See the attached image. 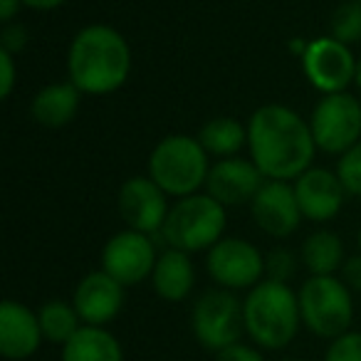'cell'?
<instances>
[{
    "label": "cell",
    "instance_id": "cell-1",
    "mask_svg": "<svg viewBox=\"0 0 361 361\" xmlns=\"http://www.w3.org/2000/svg\"><path fill=\"white\" fill-rule=\"evenodd\" d=\"M247 149L252 164L267 180H297L317 154L310 119L285 104H265L247 121Z\"/></svg>",
    "mask_w": 361,
    "mask_h": 361
},
{
    "label": "cell",
    "instance_id": "cell-2",
    "mask_svg": "<svg viewBox=\"0 0 361 361\" xmlns=\"http://www.w3.org/2000/svg\"><path fill=\"white\" fill-rule=\"evenodd\" d=\"M129 72V42L111 25H87L72 37L67 50V75L82 94H111L124 87Z\"/></svg>",
    "mask_w": 361,
    "mask_h": 361
},
{
    "label": "cell",
    "instance_id": "cell-3",
    "mask_svg": "<svg viewBox=\"0 0 361 361\" xmlns=\"http://www.w3.org/2000/svg\"><path fill=\"white\" fill-rule=\"evenodd\" d=\"M247 341L262 351H285L302 329L300 300L292 285L262 280L243 297Z\"/></svg>",
    "mask_w": 361,
    "mask_h": 361
},
{
    "label": "cell",
    "instance_id": "cell-4",
    "mask_svg": "<svg viewBox=\"0 0 361 361\" xmlns=\"http://www.w3.org/2000/svg\"><path fill=\"white\" fill-rule=\"evenodd\" d=\"M208 154L196 136L171 134L149 154V178L166 196L186 198L198 193L208 180Z\"/></svg>",
    "mask_w": 361,
    "mask_h": 361
},
{
    "label": "cell",
    "instance_id": "cell-5",
    "mask_svg": "<svg viewBox=\"0 0 361 361\" xmlns=\"http://www.w3.org/2000/svg\"><path fill=\"white\" fill-rule=\"evenodd\" d=\"M226 226V206L208 193H193V196L178 198L171 206L159 235L166 247H176L191 255V252L211 250L223 238Z\"/></svg>",
    "mask_w": 361,
    "mask_h": 361
},
{
    "label": "cell",
    "instance_id": "cell-6",
    "mask_svg": "<svg viewBox=\"0 0 361 361\" xmlns=\"http://www.w3.org/2000/svg\"><path fill=\"white\" fill-rule=\"evenodd\" d=\"M302 326L324 341L354 324V292L336 275H310L297 290Z\"/></svg>",
    "mask_w": 361,
    "mask_h": 361
},
{
    "label": "cell",
    "instance_id": "cell-7",
    "mask_svg": "<svg viewBox=\"0 0 361 361\" xmlns=\"http://www.w3.org/2000/svg\"><path fill=\"white\" fill-rule=\"evenodd\" d=\"M191 334L211 354L238 344L245 336L243 300L238 292L211 287L193 300L191 307Z\"/></svg>",
    "mask_w": 361,
    "mask_h": 361
},
{
    "label": "cell",
    "instance_id": "cell-8",
    "mask_svg": "<svg viewBox=\"0 0 361 361\" xmlns=\"http://www.w3.org/2000/svg\"><path fill=\"white\" fill-rule=\"evenodd\" d=\"M310 129L319 151L346 154L361 141V102L349 92L324 94L312 109Z\"/></svg>",
    "mask_w": 361,
    "mask_h": 361
},
{
    "label": "cell",
    "instance_id": "cell-9",
    "mask_svg": "<svg viewBox=\"0 0 361 361\" xmlns=\"http://www.w3.org/2000/svg\"><path fill=\"white\" fill-rule=\"evenodd\" d=\"M206 270L216 287L250 292L265 280V255L245 238H221L208 250Z\"/></svg>",
    "mask_w": 361,
    "mask_h": 361
},
{
    "label": "cell",
    "instance_id": "cell-10",
    "mask_svg": "<svg viewBox=\"0 0 361 361\" xmlns=\"http://www.w3.org/2000/svg\"><path fill=\"white\" fill-rule=\"evenodd\" d=\"M156 260H159V252H156L154 238L129 228L111 235L102 250V270L124 287L151 280Z\"/></svg>",
    "mask_w": 361,
    "mask_h": 361
},
{
    "label": "cell",
    "instance_id": "cell-11",
    "mask_svg": "<svg viewBox=\"0 0 361 361\" xmlns=\"http://www.w3.org/2000/svg\"><path fill=\"white\" fill-rule=\"evenodd\" d=\"M356 57L349 45H341L331 35L310 40V47L302 55L305 77L322 94H339L356 77Z\"/></svg>",
    "mask_w": 361,
    "mask_h": 361
},
{
    "label": "cell",
    "instance_id": "cell-12",
    "mask_svg": "<svg viewBox=\"0 0 361 361\" xmlns=\"http://www.w3.org/2000/svg\"><path fill=\"white\" fill-rule=\"evenodd\" d=\"M116 208H119L121 221L129 231H139L146 235H159L161 228L169 216V201L166 193L159 188V183L149 176H131L121 183L119 196H116Z\"/></svg>",
    "mask_w": 361,
    "mask_h": 361
},
{
    "label": "cell",
    "instance_id": "cell-13",
    "mask_svg": "<svg viewBox=\"0 0 361 361\" xmlns=\"http://www.w3.org/2000/svg\"><path fill=\"white\" fill-rule=\"evenodd\" d=\"M124 290L121 282H116L104 270H92L77 282L72 292V305L80 314L82 324L106 326L121 314L124 310Z\"/></svg>",
    "mask_w": 361,
    "mask_h": 361
},
{
    "label": "cell",
    "instance_id": "cell-14",
    "mask_svg": "<svg viewBox=\"0 0 361 361\" xmlns=\"http://www.w3.org/2000/svg\"><path fill=\"white\" fill-rule=\"evenodd\" d=\"M250 213L255 226L270 238H290L302 223L295 186L287 180H265L252 198Z\"/></svg>",
    "mask_w": 361,
    "mask_h": 361
},
{
    "label": "cell",
    "instance_id": "cell-15",
    "mask_svg": "<svg viewBox=\"0 0 361 361\" xmlns=\"http://www.w3.org/2000/svg\"><path fill=\"white\" fill-rule=\"evenodd\" d=\"M265 180L267 178L252 164V159H240V156L218 159L208 171L206 193L226 208L245 206V203H252V198L257 196Z\"/></svg>",
    "mask_w": 361,
    "mask_h": 361
},
{
    "label": "cell",
    "instance_id": "cell-16",
    "mask_svg": "<svg viewBox=\"0 0 361 361\" xmlns=\"http://www.w3.org/2000/svg\"><path fill=\"white\" fill-rule=\"evenodd\" d=\"M292 186H295L302 218L312 223H326L336 218V213L344 206V198L349 196L336 171L319 169V166L307 169Z\"/></svg>",
    "mask_w": 361,
    "mask_h": 361
},
{
    "label": "cell",
    "instance_id": "cell-17",
    "mask_svg": "<svg viewBox=\"0 0 361 361\" xmlns=\"http://www.w3.org/2000/svg\"><path fill=\"white\" fill-rule=\"evenodd\" d=\"M42 326L37 310L18 300H3L0 305V356L6 361H27L40 351Z\"/></svg>",
    "mask_w": 361,
    "mask_h": 361
},
{
    "label": "cell",
    "instance_id": "cell-18",
    "mask_svg": "<svg viewBox=\"0 0 361 361\" xmlns=\"http://www.w3.org/2000/svg\"><path fill=\"white\" fill-rule=\"evenodd\" d=\"M151 287L164 302L178 305L186 302L196 290V267L188 252L166 247L159 252V260L151 272Z\"/></svg>",
    "mask_w": 361,
    "mask_h": 361
},
{
    "label": "cell",
    "instance_id": "cell-19",
    "mask_svg": "<svg viewBox=\"0 0 361 361\" xmlns=\"http://www.w3.org/2000/svg\"><path fill=\"white\" fill-rule=\"evenodd\" d=\"M82 92L67 82H55V85H47L32 97L30 102V116L37 124L47 126V129H60L67 126L75 119L77 109H80Z\"/></svg>",
    "mask_w": 361,
    "mask_h": 361
},
{
    "label": "cell",
    "instance_id": "cell-20",
    "mask_svg": "<svg viewBox=\"0 0 361 361\" xmlns=\"http://www.w3.org/2000/svg\"><path fill=\"white\" fill-rule=\"evenodd\" d=\"M60 361H124V346L106 326L82 324V329L60 346Z\"/></svg>",
    "mask_w": 361,
    "mask_h": 361
},
{
    "label": "cell",
    "instance_id": "cell-21",
    "mask_svg": "<svg viewBox=\"0 0 361 361\" xmlns=\"http://www.w3.org/2000/svg\"><path fill=\"white\" fill-rule=\"evenodd\" d=\"M344 260V243L331 231L312 233L300 247V262L310 275H336Z\"/></svg>",
    "mask_w": 361,
    "mask_h": 361
},
{
    "label": "cell",
    "instance_id": "cell-22",
    "mask_svg": "<svg viewBox=\"0 0 361 361\" xmlns=\"http://www.w3.org/2000/svg\"><path fill=\"white\" fill-rule=\"evenodd\" d=\"M208 156L216 159H233L240 154L243 146H247V126H243L233 116H213L211 121L201 126L196 136Z\"/></svg>",
    "mask_w": 361,
    "mask_h": 361
},
{
    "label": "cell",
    "instance_id": "cell-23",
    "mask_svg": "<svg viewBox=\"0 0 361 361\" xmlns=\"http://www.w3.org/2000/svg\"><path fill=\"white\" fill-rule=\"evenodd\" d=\"M37 319H40L45 341L57 346H65L82 329V319L72 300H47L37 310Z\"/></svg>",
    "mask_w": 361,
    "mask_h": 361
},
{
    "label": "cell",
    "instance_id": "cell-24",
    "mask_svg": "<svg viewBox=\"0 0 361 361\" xmlns=\"http://www.w3.org/2000/svg\"><path fill=\"white\" fill-rule=\"evenodd\" d=\"M329 35L339 40L341 45H356L361 42V3L359 0H346L331 13Z\"/></svg>",
    "mask_w": 361,
    "mask_h": 361
},
{
    "label": "cell",
    "instance_id": "cell-25",
    "mask_svg": "<svg viewBox=\"0 0 361 361\" xmlns=\"http://www.w3.org/2000/svg\"><path fill=\"white\" fill-rule=\"evenodd\" d=\"M295 272H297V255L290 247H272L270 252H265V280L290 285Z\"/></svg>",
    "mask_w": 361,
    "mask_h": 361
},
{
    "label": "cell",
    "instance_id": "cell-26",
    "mask_svg": "<svg viewBox=\"0 0 361 361\" xmlns=\"http://www.w3.org/2000/svg\"><path fill=\"white\" fill-rule=\"evenodd\" d=\"M336 176L344 183L349 196L361 198V141L356 146H351L346 154L339 156V161H336Z\"/></svg>",
    "mask_w": 361,
    "mask_h": 361
},
{
    "label": "cell",
    "instance_id": "cell-27",
    "mask_svg": "<svg viewBox=\"0 0 361 361\" xmlns=\"http://www.w3.org/2000/svg\"><path fill=\"white\" fill-rule=\"evenodd\" d=\"M322 361H361V331L349 329L336 339L326 341Z\"/></svg>",
    "mask_w": 361,
    "mask_h": 361
},
{
    "label": "cell",
    "instance_id": "cell-28",
    "mask_svg": "<svg viewBox=\"0 0 361 361\" xmlns=\"http://www.w3.org/2000/svg\"><path fill=\"white\" fill-rule=\"evenodd\" d=\"M213 361H267V359H265V351L257 349L252 341H238V344L213 354Z\"/></svg>",
    "mask_w": 361,
    "mask_h": 361
},
{
    "label": "cell",
    "instance_id": "cell-29",
    "mask_svg": "<svg viewBox=\"0 0 361 361\" xmlns=\"http://www.w3.org/2000/svg\"><path fill=\"white\" fill-rule=\"evenodd\" d=\"M27 45V27L20 23H8L3 25L0 32V50L11 52V55H20Z\"/></svg>",
    "mask_w": 361,
    "mask_h": 361
},
{
    "label": "cell",
    "instance_id": "cell-30",
    "mask_svg": "<svg viewBox=\"0 0 361 361\" xmlns=\"http://www.w3.org/2000/svg\"><path fill=\"white\" fill-rule=\"evenodd\" d=\"M18 85V65H16V55L0 50V97L8 99L13 94Z\"/></svg>",
    "mask_w": 361,
    "mask_h": 361
},
{
    "label": "cell",
    "instance_id": "cell-31",
    "mask_svg": "<svg viewBox=\"0 0 361 361\" xmlns=\"http://www.w3.org/2000/svg\"><path fill=\"white\" fill-rule=\"evenodd\" d=\"M339 277L354 295H361V252L359 255H349L339 270Z\"/></svg>",
    "mask_w": 361,
    "mask_h": 361
},
{
    "label": "cell",
    "instance_id": "cell-32",
    "mask_svg": "<svg viewBox=\"0 0 361 361\" xmlns=\"http://www.w3.org/2000/svg\"><path fill=\"white\" fill-rule=\"evenodd\" d=\"M23 0H0V23L8 25V23L16 20V16L20 13Z\"/></svg>",
    "mask_w": 361,
    "mask_h": 361
},
{
    "label": "cell",
    "instance_id": "cell-33",
    "mask_svg": "<svg viewBox=\"0 0 361 361\" xmlns=\"http://www.w3.org/2000/svg\"><path fill=\"white\" fill-rule=\"evenodd\" d=\"M67 0H23V6L32 8V11H55V8L65 6Z\"/></svg>",
    "mask_w": 361,
    "mask_h": 361
},
{
    "label": "cell",
    "instance_id": "cell-34",
    "mask_svg": "<svg viewBox=\"0 0 361 361\" xmlns=\"http://www.w3.org/2000/svg\"><path fill=\"white\" fill-rule=\"evenodd\" d=\"M354 82H356V87H359V92H361V57H359V62H356V77H354Z\"/></svg>",
    "mask_w": 361,
    "mask_h": 361
},
{
    "label": "cell",
    "instance_id": "cell-35",
    "mask_svg": "<svg viewBox=\"0 0 361 361\" xmlns=\"http://www.w3.org/2000/svg\"><path fill=\"white\" fill-rule=\"evenodd\" d=\"M277 361H302V359H295V356H285V359H277Z\"/></svg>",
    "mask_w": 361,
    "mask_h": 361
},
{
    "label": "cell",
    "instance_id": "cell-36",
    "mask_svg": "<svg viewBox=\"0 0 361 361\" xmlns=\"http://www.w3.org/2000/svg\"><path fill=\"white\" fill-rule=\"evenodd\" d=\"M356 240H359V252H361V231H359V235H356Z\"/></svg>",
    "mask_w": 361,
    "mask_h": 361
},
{
    "label": "cell",
    "instance_id": "cell-37",
    "mask_svg": "<svg viewBox=\"0 0 361 361\" xmlns=\"http://www.w3.org/2000/svg\"><path fill=\"white\" fill-rule=\"evenodd\" d=\"M359 3H361V0H359Z\"/></svg>",
    "mask_w": 361,
    "mask_h": 361
}]
</instances>
